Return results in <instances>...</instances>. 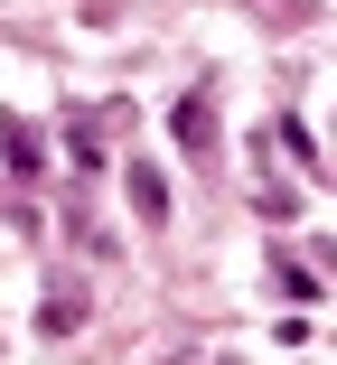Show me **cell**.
Returning <instances> with one entry per match:
<instances>
[{
    "label": "cell",
    "mask_w": 337,
    "mask_h": 365,
    "mask_svg": "<svg viewBox=\"0 0 337 365\" xmlns=\"http://www.w3.org/2000/svg\"><path fill=\"white\" fill-rule=\"evenodd\" d=\"M131 206H141V225H160V215H169V187H160V169H131Z\"/></svg>",
    "instance_id": "6da1fadb"
},
{
    "label": "cell",
    "mask_w": 337,
    "mask_h": 365,
    "mask_svg": "<svg viewBox=\"0 0 337 365\" xmlns=\"http://www.w3.org/2000/svg\"><path fill=\"white\" fill-rule=\"evenodd\" d=\"M0 150H10V169L28 178V169H38V131H28V122H0Z\"/></svg>",
    "instance_id": "7a4b0ae2"
}]
</instances>
